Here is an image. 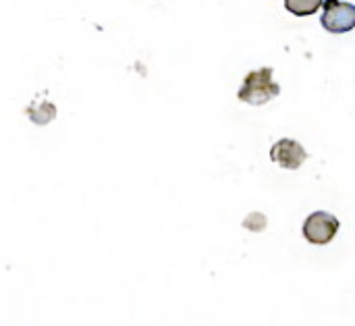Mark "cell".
<instances>
[{
	"mask_svg": "<svg viewBox=\"0 0 355 326\" xmlns=\"http://www.w3.org/2000/svg\"><path fill=\"white\" fill-rule=\"evenodd\" d=\"M243 227L245 229H250V231H262L264 227H266V218L260 214V212H254V214H250L245 221H243Z\"/></svg>",
	"mask_w": 355,
	"mask_h": 326,
	"instance_id": "8992f818",
	"label": "cell"
},
{
	"mask_svg": "<svg viewBox=\"0 0 355 326\" xmlns=\"http://www.w3.org/2000/svg\"><path fill=\"white\" fill-rule=\"evenodd\" d=\"M339 227H341V223L335 214L314 212L304 223V237L312 246H327L335 239V235L339 233Z\"/></svg>",
	"mask_w": 355,
	"mask_h": 326,
	"instance_id": "3957f363",
	"label": "cell"
},
{
	"mask_svg": "<svg viewBox=\"0 0 355 326\" xmlns=\"http://www.w3.org/2000/svg\"><path fill=\"white\" fill-rule=\"evenodd\" d=\"M320 23L331 33H347L355 27V4L341 0H324Z\"/></svg>",
	"mask_w": 355,
	"mask_h": 326,
	"instance_id": "7a4b0ae2",
	"label": "cell"
},
{
	"mask_svg": "<svg viewBox=\"0 0 355 326\" xmlns=\"http://www.w3.org/2000/svg\"><path fill=\"white\" fill-rule=\"evenodd\" d=\"M270 160L277 162L283 169L295 171L300 169L306 160H308V152L306 148L295 141V139H279L272 148H270Z\"/></svg>",
	"mask_w": 355,
	"mask_h": 326,
	"instance_id": "277c9868",
	"label": "cell"
},
{
	"mask_svg": "<svg viewBox=\"0 0 355 326\" xmlns=\"http://www.w3.org/2000/svg\"><path fill=\"white\" fill-rule=\"evenodd\" d=\"M322 4H324V0H285V8L295 17L314 15Z\"/></svg>",
	"mask_w": 355,
	"mask_h": 326,
	"instance_id": "5b68a950",
	"label": "cell"
},
{
	"mask_svg": "<svg viewBox=\"0 0 355 326\" xmlns=\"http://www.w3.org/2000/svg\"><path fill=\"white\" fill-rule=\"evenodd\" d=\"M279 94H281V87L272 79V67H262V69L245 75L243 85L237 92V98L245 104L262 106V104L275 100Z\"/></svg>",
	"mask_w": 355,
	"mask_h": 326,
	"instance_id": "6da1fadb",
	"label": "cell"
}]
</instances>
